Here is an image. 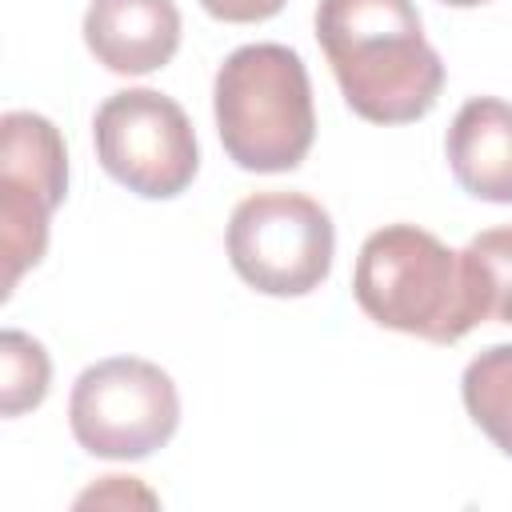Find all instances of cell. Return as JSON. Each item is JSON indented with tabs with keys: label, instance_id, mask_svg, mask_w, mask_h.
<instances>
[{
	"label": "cell",
	"instance_id": "30bf717a",
	"mask_svg": "<svg viewBox=\"0 0 512 512\" xmlns=\"http://www.w3.org/2000/svg\"><path fill=\"white\" fill-rule=\"evenodd\" d=\"M56 204L12 176H0V296L8 300L12 288L28 268L40 264L48 248V224H52Z\"/></svg>",
	"mask_w": 512,
	"mask_h": 512
},
{
	"label": "cell",
	"instance_id": "8992f818",
	"mask_svg": "<svg viewBox=\"0 0 512 512\" xmlns=\"http://www.w3.org/2000/svg\"><path fill=\"white\" fill-rule=\"evenodd\" d=\"M92 140L100 168L116 184L148 200L180 196L200 168L188 112L156 88L112 92L96 108Z\"/></svg>",
	"mask_w": 512,
	"mask_h": 512
},
{
	"label": "cell",
	"instance_id": "ba28073f",
	"mask_svg": "<svg viewBox=\"0 0 512 512\" xmlns=\"http://www.w3.org/2000/svg\"><path fill=\"white\" fill-rule=\"evenodd\" d=\"M456 184L488 204H512V104L500 96H472L444 136Z\"/></svg>",
	"mask_w": 512,
	"mask_h": 512
},
{
	"label": "cell",
	"instance_id": "2e32d148",
	"mask_svg": "<svg viewBox=\"0 0 512 512\" xmlns=\"http://www.w3.org/2000/svg\"><path fill=\"white\" fill-rule=\"evenodd\" d=\"M440 4H452V8H476V4H488V0H440Z\"/></svg>",
	"mask_w": 512,
	"mask_h": 512
},
{
	"label": "cell",
	"instance_id": "6da1fadb",
	"mask_svg": "<svg viewBox=\"0 0 512 512\" xmlns=\"http://www.w3.org/2000/svg\"><path fill=\"white\" fill-rule=\"evenodd\" d=\"M316 40L344 104L368 124H412L444 92V60L416 0H320Z\"/></svg>",
	"mask_w": 512,
	"mask_h": 512
},
{
	"label": "cell",
	"instance_id": "4fadbf2b",
	"mask_svg": "<svg viewBox=\"0 0 512 512\" xmlns=\"http://www.w3.org/2000/svg\"><path fill=\"white\" fill-rule=\"evenodd\" d=\"M52 384V364L40 340H32L28 332L8 328L0 336V412L24 416L28 408H40Z\"/></svg>",
	"mask_w": 512,
	"mask_h": 512
},
{
	"label": "cell",
	"instance_id": "9c48e42d",
	"mask_svg": "<svg viewBox=\"0 0 512 512\" xmlns=\"http://www.w3.org/2000/svg\"><path fill=\"white\" fill-rule=\"evenodd\" d=\"M0 176L40 188L56 208L68 192V152L60 128L40 112L0 116Z\"/></svg>",
	"mask_w": 512,
	"mask_h": 512
},
{
	"label": "cell",
	"instance_id": "5bb4252c",
	"mask_svg": "<svg viewBox=\"0 0 512 512\" xmlns=\"http://www.w3.org/2000/svg\"><path fill=\"white\" fill-rule=\"evenodd\" d=\"M88 504H96V508H104V504H116V508H124V504H144V508H156V496H152L136 476H100V484H92V488L76 500V508H88Z\"/></svg>",
	"mask_w": 512,
	"mask_h": 512
},
{
	"label": "cell",
	"instance_id": "9a60e30c",
	"mask_svg": "<svg viewBox=\"0 0 512 512\" xmlns=\"http://www.w3.org/2000/svg\"><path fill=\"white\" fill-rule=\"evenodd\" d=\"M208 16L224 20V24H260L268 16H276L288 0H200Z\"/></svg>",
	"mask_w": 512,
	"mask_h": 512
},
{
	"label": "cell",
	"instance_id": "8fae6325",
	"mask_svg": "<svg viewBox=\"0 0 512 512\" xmlns=\"http://www.w3.org/2000/svg\"><path fill=\"white\" fill-rule=\"evenodd\" d=\"M460 268L476 324H512V224L472 236L460 252Z\"/></svg>",
	"mask_w": 512,
	"mask_h": 512
},
{
	"label": "cell",
	"instance_id": "52a82bcc",
	"mask_svg": "<svg viewBox=\"0 0 512 512\" xmlns=\"http://www.w3.org/2000/svg\"><path fill=\"white\" fill-rule=\"evenodd\" d=\"M84 44L108 72L148 76L180 48V8L176 0H92Z\"/></svg>",
	"mask_w": 512,
	"mask_h": 512
},
{
	"label": "cell",
	"instance_id": "5b68a950",
	"mask_svg": "<svg viewBox=\"0 0 512 512\" xmlns=\"http://www.w3.org/2000/svg\"><path fill=\"white\" fill-rule=\"evenodd\" d=\"M176 424L180 392L172 376L140 356L88 364L68 396V428L76 444L104 460H144L172 440Z\"/></svg>",
	"mask_w": 512,
	"mask_h": 512
},
{
	"label": "cell",
	"instance_id": "3957f363",
	"mask_svg": "<svg viewBox=\"0 0 512 512\" xmlns=\"http://www.w3.org/2000/svg\"><path fill=\"white\" fill-rule=\"evenodd\" d=\"M212 112L224 152L244 172H292L316 140L312 80L284 44L236 48L216 72Z\"/></svg>",
	"mask_w": 512,
	"mask_h": 512
},
{
	"label": "cell",
	"instance_id": "277c9868",
	"mask_svg": "<svg viewBox=\"0 0 512 512\" xmlns=\"http://www.w3.org/2000/svg\"><path fill=\"white\" fill-rule=\"evenodd\" d=\"M336 228L304 192H252L228 216V260L264 296H308L332 272Z\"/></svg>",
	"mask_w": 512,
	"mask_h": 512
},
{
	"label": "cell",
	"instance_id": "7c38bea8",
	"mask_svg": "<svg viewBox=\"0 0 512 512\" xmlns=\"http://www.w3.org/2000/svg\"><path fill=\"white\" fill-rule=\"evenodd\" d=\"M460 396L472 424L512 456V344H492L472 356L460 376Z\"/></svg>",
	"mask_w": 512,
	"mask_h": 512
},
{
	"label": "cell",
	"instance_id": "7a4b0ae2",
	"mask_svg": "<svg viewBox=\"0 0 512 512\" xmlns=\"http://www.w3.org/2000/svg\"><path fill=\"white\" fill-rule=\"evenodd\" d=\"M352 296L372 324L428 344H456L476 328L460 252L416 224H384L360 244Z\"/></svg>",
	"mask_w": 512,
	"mask_h": 512
}]
</instances>
